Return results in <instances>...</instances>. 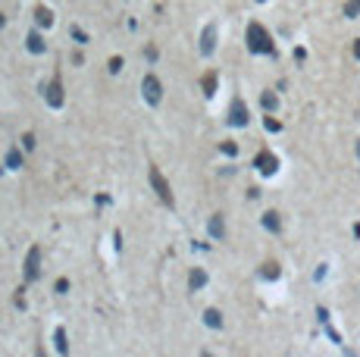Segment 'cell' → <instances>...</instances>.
I'll list each match as a JSON object with an SVG mask.
<instances>
[{"label":"cell","instance_id":"cell-25","mask_svg":"<svg viewBox=\"0 0 360 357\" xmlns=\"http://www.w3.org/2000/svg\"><path fill=\"white\" fill-rule=\"evenodd\" d=\"M122 69V56H113V60H110V72H119Z\"/></svg>","mask_w":360,"mask_h":357},{"label":"cell","instance_id":"cell-7","mask_svg":"<svg viewBox=\"0 0 360 357\" xmlns=\"http://www.w3.org/2000/svg\"><path fill=\"white\" fill-rule=\"evenodd\" d=\"M254 163H257V169H260L263 176H273L276 169H279V160H276V154H269V150H260Z\"/></svg>","mask_w":360,"mask_h":357},{"label":"cell","instance_id":"cell-19","mask_svg":"<svg viewBox=\"0 0 360 357\" xmlns=\"http://www.w3.org/2000/svg\"><path fill=\"white\" fill-rule=\"evenodd\" d=\"M279 273H282V270H279V263H263V270H260L263 279H279Z\"/></svg>","mask_w":360,"mask_h":357},{"label":"cell","instance_id":"cell-11","mask_svg":"<svg viewBox=\"0 0 360 357\" xmlns=\"http://www.w3.org/2000/svg\"><path fill=\"white\" fill-rule=\"evenodd\" d=\"M263 229H269V232H282V219H279L276 210H266V213H263Z\"/></svg>","mask_w":360,"mask_h":357},{"label":"cell","instance_id":"cell-23","mask_svg":"<svg viewBox=\"0 0 360 357\" xmlns=\"http://www.w3.org/2000/svg\"><path fill=\"white\" fill-rule=\"evenodd\" d=\"M72 38H76L79 44H88V35H85L82 28H76V25H72Z\"/></svg>","mask_w":360,"mask_h":357},{"label":"cell","instance_id":"cell-5","mask_svg":"<svg viewBox=\"0 0 360 357\" xmlns=\"http://www.w3.org/2000/svg\"><path fill=\"white\" fill-rule=\"evenodd\" d=\"M44 101H47L53 110H60V107L66 104V94H63V82H60V79H53V82L44 88Z\"/></svg>","mask_w":360,"mask_h":357},{"label":"cell","instance_id":"cell-8","mask_svg":"<svg viewBox=\"0 0 360 357\" xmlns=\"http://www.w3.org/2000/svg\"><path fill=\"white\" fill-rule=\"evenodd\" d=\"M213 50H216V25H207L204 35H201V53L210 56Z\"/></svg>","mask_w":360,"mask_h":357},{"label":"cell","instance_id":"cell-29","mask_svg":"<svg viewBox=\"0 0 360 357\" xmlns=\"http://www.w3.org/2000/svg\"><path fill=\"white\" fill-rule=\"evenodd\" d=\"M260 4H263V0H260Z\"/></svg>","mask_w":360,"mask_h":357},{"label":"cell","instance_id":"cell-15","mask_svg":"<svg viewBox=\"0 0 360 357\" xmlns=\"http://www.w3.org/2000/svg\"><path fill=\"white\" fill-rule=\"evenodd\" d=\"M204 323H207L210 329H220V326H223V313H220V310H213V307H210V310L204 313Z\"/></svg>","mask_w":360,"mask_h":357},{"label":"cell","instance_id":"cell-13","mask_svg":"<svg viewBox=\"0 0 360 357\" xmlns=\"http://www.w3.org/2000/svg\"><path fill=\"white\" fill-rule=\"evenodd\" d=\"M34 22L44 25V28H50V25H53V13H50L47 7H38V10H34Z\"/></svg>","mask_w":360,"mask_h":357},{"label":"cell","instance_id":"cell-12","mask_svg":"<svg viewBox=\"0 0 360 357\" xmlns=\"http://www.w3.org/2000/svg\"><path fill=\"white\" fill-rule=\"evenodd\" d=\"M25 47H28L31 53H44V38H41L38 31H31V35L25 38Z\"/></svg>","mask_w":360,"mask_h":357},{"label":"cell","instance_id":"cell-3","mask_svg":"<svg viewBox=\"0 0 360 357\" xmlns=\"http://www.w3.org/2000/svg\"><path fill=\"white\" fill-rule=\"evenodd\" d=\"M151 185H154V191H157V198L163 201L166 207H172V204H175V198H172V188H169V182L163 179V173H160L157 166H151Z\"/></svg>","mask_w":360,"mask_h":357},{"label":"cell","instance_id":"cell-9","mask_svg":"<svg viewBox=\"0 0 360 357\" xmlns=\"http://www.w3.org/2000/svg\"><path fill=\"white\" fill-rule=\"evenodd\" d=\"M207 229H210V238H213V241H223V238H226V222H223V216H220V213H216V216L210 219Z\"/></svg>","mask_w":360,"mask_h":357},{"label":"cell","instance_id":"cell-6","mask_svg":"<svg viewBox=\"0 0 360 357\" xmlns=\"http://www.w3.org/2000/svg\"><path fill=\"white\" fill-rule=\"evenodd\" d=\"M229 125H247V107L241 98H235L229 107Z\"/></svg>","mask_w":360,"mask_h":357},{"label":"cell","instance_id":"cell-16","mask_svg":"<svg viewBox=\"0 0 360 357\" xmlns=\"http://www.w3.org/2000/svg\"><path fill=\"white\" fill-rule=\"evenodd\" d=\"M201 88H204L207 98H213V94H216V72H207V75H204V79H201Z\"/></svg>","mask_w":360,"mask_h":357},{"label":"cell","instance_id":"cell-2","mask_svg":"<svg viewBox=\"0 0 360 357\" xmlns=\"http://www.w3.org/2000/svg\"><path fill=\"white\" fill-rule=\"evenodd\" d=\"M141 94H144V101H148L151 107H157L160 101H163V85H160V79L154 72H148L141 79Z\"/></svg>","mask_w":360,"mask_h":357},{"label":"cell","instance_id":"cell-26","mask_svg":"<svg viewBox=\"0 0 360 357\" xmlns=\"http://www.w3.org/2000/svg\"><path fill=\"white\" fill-rule=\"evenodd\" d=\"M354 56L360 60V41H354Z\"/></svg>","mask_w":360,"mask_h":357},{"label":"cell","instance_id":"cell-21","mask_svg":"<svg viewBox=\"0 0 360 357\" xmlns=\"http://www.w3.org/2000/svg\"><path fill=\"white\" fill-rule=\"evenodd\" d=\"M220 147H223V154H226V157H235V154H238V144H235V141H223Z\"/></svg>","mask_w":360,"mask_h":357},{"label":"cell","instance_id":"cell-18","mask_svg":"<svg viewBox=\"0 0 360 357\" xmlns=\"http://www.w3.org/2000/svg\"><path fill=\"white\" fill-rule=\"evenodd\" d=\"M53 342H57V351H60V354H66V351H69V342H66V329H63V326H60L57 332H53Z\"/></svg>","mask_w":360,"mask_h":357},{"label":"cell","instance_id":"cell-27","mask_svg":"<svg viewBox=\"0 0 360 357\" xmlns=\"http://www.w3.org/2000/svg\"><path fill=\"white\" fill-rule=\"evenodd\" d=\"M4 22H7V19H4V13H0V28H4Z\"/></svg>","mask_w":360,"mask_h":357},{"label":"cell","instance_id":"cell-10","mask_svg":"<svg viewBox=\"0 0 360 357\" xmlns=\"http://www.w3.org/2000/svg\"><path fill=\"white\" fill-rule=\"evenodd\" d=\"M204 285H207V273H204L201 267L191 270V273H188V288H191V291H197V288H204Z\"/></svg>","mask_w":360,"mask_h":357},{"label":"cell","instance_id":"cell-14","mask_svg":"<svg viewBox=\"0 0 360 357\" xmlns=\"http://www.w3.org/2000/svg\"><path fill=\"white\" fill-rule=\"evenodd\" d=\"M260 104H263V110H266V113H273V110L279 107V98H276L273 91H263V94H260Z\"/></svg>","mask_w":360,"mask_h":357},{"label":"cell","instance_id":"cell-28","mask_svg":"<svg viewBox=\"0 0 360 357\" xmlns=\"http://www.w3.org/2000/svg\"><path fill=\"white\" fill-rule=\"evenodd\" d=\"M357 157H360V141H357Z\"/></svg>","mask_w":360,"mask_h":357},{"label":"cell","instance_id":"cell-4","mask_svg":"<svg viewBox=\"0 0 360 357\" xmlns=\"http://www.w3.org/2000/svg\"><path fill=\"white\" fill-rule=\"evenodd\" d=\"M38 279H41V248L34 244L25 257V282H38Z\"/></svg>","mask_w":360,"mask_h":357},{"label":"cell","instance_id":"cell-22","mask_svg":"<svg viewBox=\"0 0 360 357\" xmlns=\"http://www.w3.org/2000/svg\"><path fill=\"white\" fill-rule=\"evenodd\" d=\"M263 125H266V132H279V128H282V122H279V119H273V116H266V119H263Z\"/></svg>","mask_w":360,"mask_h":357},{"label":"cell","instance_id":"cell-17","mask_svg":"<svg viewBox=\"0 0 360 357\" xmlns=\"http://www.w3.org/2000/svg\"><path fill=\"white\" fill-rule=\"evenodd\" d=\"M22 166V154H19V147H10L7 150V169H19Z\"/></svg>","mask_w":360,"mask_h":357},{"label":"cell","instance_id":"cell-20","mask_svg":"<svg viewBox=\"0 0 360 357\" xmlns=\"http://www.w3.org/2000/svg\"><path fill=\"white\" fill-rule=\"evenodd\" d=\"M345 16L348 19H357L360 16V0H348V4H345Z\"/></svg>","mask_w":360,"mask_h":357},{"label":"cell","instance_id":"cell-1","mask_svg":"<svg viewBox=\"0 0 360 357\" xmlns=\"http://www.w3.org/2000/svg\"><path fill=\"white\" fill-rule=\"evenodd\" d=\"M247 50L250 53H273V38H269V31L260 25V22H250L247 25Z\"/></svg>","mask_w":360,"mask_h":357},{"label":"cell","instance_id":"cell-24","mask_svg":"<svg viewBox=\"0 0 360 357\" xmlns=\"http://www.w3.org/2000/svg\"><path fill=\"white\" fill-rule=\"evenodd\" d=\"M34 144H38V141H34L31 132H28V135H22V147H25V150H34Z\"/></svg>","mask_w":360,"mask_h":357}]
</instances>
